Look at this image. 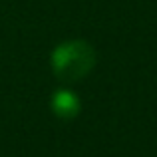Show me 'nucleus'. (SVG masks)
Instances as JSON below:
<instances>
[{"instance_id":"f257e3e1","label":"nucleus","mask_w":157,"mask_h":157,"mask_svg":"<svg viewBox=\"0 0 157 157\" xmlns=\"http://www.w3.org/2000/svg\"><path fill=\"white\" fill-rule=\"evenodd\" d=\"M96 50L86 40H66L52 50L50 66L54 76L64 84H74L88 76L96 66Z\"/></svg>"},{"instance_id":"f03ea898","label":"nucleus","mask_w":157,"mask_h":157,"mask_svg":"<svg viewBox=\"0 0 157 157\" xmlns=\"http://www.w3.org/2000/svg\"><path fill=\"white\" fill-rule=\"evenodd\" d=\"M50 107H52V113L60 119H74L82 109V101L72 90L68 88H60L52 94L50 98Z\"/></svg>"}]
</instances>
